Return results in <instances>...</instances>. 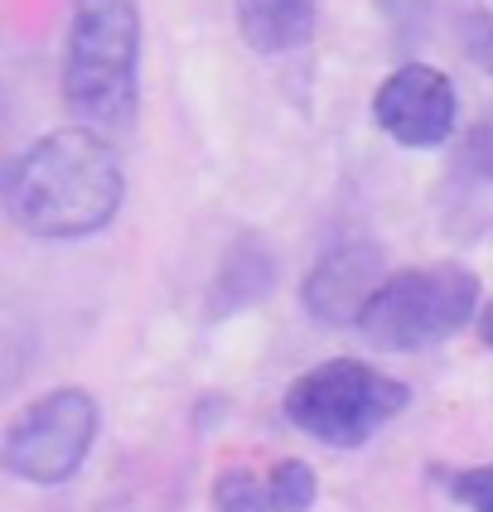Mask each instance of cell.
<instances>
[{"instance_id":"6da1fadb","label":"cell","mask_w":493,"mask_h":512,"mask_svg":"<svg viewBox=\"0 0 493 512\" xmlns=\"http://www.w3.org/2000/svg\"><path fill=\"white\" fill-rule=\"evenodd\" d=\"M121 199V160L92 126L49 131L5 165V208L29 237H92Z\"/></svg>"},{"instance_id":"7a4b0ae2","label":"cell","mask_w":493,"mask_h":512,"mask_svg":"<svg viewBox=\"0 0 493 512\" xmlns=\"http://www.w3.org/2000/svg\"><path fill=\"white\" fill-rule=\"evenodd\" d=\"M141 10L136 0H73L63 49V97L92 126H126L141 97Z\"/></svg>"},{"instance_id":"3957f363","label":"cell","mask_w":493,"mask_h":512,"mask_svg":"<svg viewBox=\"0 0 493 512\" xmlns=\"http://www.w3.org/2000/svg\"><path fill=\"white\" fill-rule=\"evenodd\" d=\"M406 401H411L406 382L382 377L358 358H329L286 392V416L295 421V430L315 435L324 445L353 450L373 440L387 421H397Z\"/></svg>"},{"instance_id":"277c9868","label":"cell","mask_w":493,"mask_h":512,"mask_svg":"<svg viewBox=\"0 0 493 512\" xmlns=\"http://www.w3.org/2000/svg\"><path fill=\"white\" fill-rule=\"evenodd\" d=\"M474 305H479L474 271H464L455 261H440V266H426V271L392 276L373 295V305H368L358 329L377 348L416 353V348H431V343L460 334L474 319Z\"/></svg>"},{"instance_id":"5b68a950","label":"cell","mask_w":493,"mask_h":512,"mask_svg":"<svg viewBox=\"0 0 493 512\" xmlns=\"http://www.w3.org/2000/svg\"><path fill=\"white\" fill-rule=\"evenodd\" d=\"M97 440V401L58 387L15 416L5 430V469L25 484H68Z\"/></svg>"},{"instance_id":"8992f818","label":"cell","mask_w":493,"mask_h":512,"mask_svg":"<svg viewBox=\"0 0 493 512\" xmlns=\"http://www.w3.org/2000/svg\"><path fill=\"white\" fill-rule=\"evenodd\" d=\"M373 116L392 141L440 145L455 131V87L431 63H406L377 87Z\"/></svg>"},{"instance_id":"52a82bcc","label":"cell","mask_w":493,"mask_h":512,"mask_svg":"<svg viewBox=\"0 0 493 512\" xmlns=\"http://www.w3.org/2000/svg\"><path fill=\"white\" fill-rule=\"evenodd\" d=\"M392 281L387 256L373 242H339L319 256L305 276V310L324 324H363L373 295Z\"/></svg>"},{"instance_id":"ba28073f","label":"cell","mask_w":493,"mask_h":512,"mask_svg":"<svg viewBox=\"0 0 493 512\" xmlns=\"http://www.w3.org/2000/svg\"><path fill=\"white\" fill-rule=\"evenodd\" d=\"M315 0H237V29L257 54H286L315 34Z\"/></svg>"},{"instance_id":"9c48e42d","label":"cell","mask_w":493,"mask_h":512,"mask_svg":"<svg viewBox=\"0 0 493 512\" xmlns=\"http://www.w3.org/2000/svg\"><path fill=\"white\" fill-rule=\"evenodd\" d=\"M276 285V256L257 247V242H237L223 266L218 285L208 290V314H232V310H247L252 300H261L266 290Z\"/></svg>"},{"instance_id":"30bf717a","label":"cell","mask_w":493,"mask_h":512,"mask_svg":"<svg viewBox=\"0 0 493 512\" xmlns=\"http://www.w3.org/2000/svg\"><path fill=\"white\" fill-rule=\"evenodd\" d=\"M213 508L218 512H276L271 484H261L252 469H223L213 484Z\"/></svg>"},{"instance_id":"8fae6325","label":"cell","mask_w":493,"mask_h":512,"mask_svg":"<svg viewBox=\"0 0 493 512\" xmlns=\"http://www.w3.org/2000/svg\"><path fill=\"white\" fill-rule=\"evenodd\" d=\"M271 503L276 512H310L315 508V493H319V479L315 469L305 464V459H281L276 469H271Z\"/></svg>"},{"instance_id":"7c38bea8","label":"cell","mask_w":493,"mask_h":512,"mask_svg":"<svg viewBox=\"0 0 493 512\" xmlns=\"http://www.w3.org/2000/svg\"><path fill=\"white\" fill-rule=\"evenodd\" d=\"M450 493H455V503H464L469 512H493V464L484 469H455V474H440Z\"/></svg>"},{"instance_id":"4fadbf2b","label":"cell","mask_w":493,"mask_h":512,"mask_svg":"<svg viewBox=\"0 0 493 512\" xmlns=\"http://www.w3.org/2000/svg\"><path fill=\"white\" fill-rule=\"evenodd\" d=\"M377 5H382L387 25L397 29V39H402V44L421 39V34L431 29V0H377Z\"/></svg>"},{"instance_id":"5bb4252c","label":"cell","mask_w":493,"mask_h":512,"mask_svg":"<svg viewBox=\"0 0 493 512\" xmlns=\"http://www.w3.org/2000/svg\"><path fill=\"white\" fill-rule=\"evenodd\" d=\"M460 49H464V58H469V63H479L484 73H493V15H484V10L464 15Z\"/></svg>"},{"instance_id":"9a60e30c","label":"cell","mask_w":493,"mask_h":512,"mask_svg":"<svg viewBox=\"0 0 493 512\" xmlns=\"http://www.w3.org/2000/svg\"><path fill=\"white\" fill-rule=\"evenodd\" d=\"M464 165H469V170H479L484 179H493V126H474L469 150H464Z\"/></svg>"},{"instance_id":"2e32d148","label":"cell","mask_w":493,"mask_h":512,"mask_svg":"<svg viewBox=\"0 0 493 512\" xmlns=\"http://www.w3.org/2000/svg\"><path fill=\"white\" fill-rule=\"evenodd\" d=\"M479 339H484V343L493 348V305H489L484 314H479Z\"/></svg>"}]
</instances>
